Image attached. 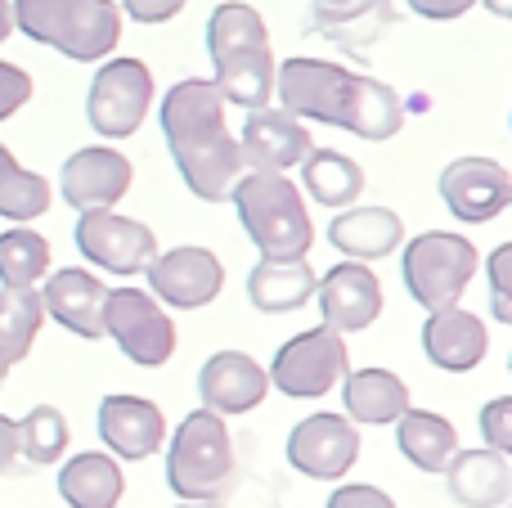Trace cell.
Here are the masks:
<instances>
[{"label": "cell", "mask_w": 512, "mask_h": 508, "mask_svg": "<svg viewBox=\"0 0 512 508\" xmlns=\"http://www.w3.org/2000/svg\"><path fill=\"white\" fill-rule=\"evenodd\" d=\"M274 95H279V108H288L301 122L342 126L373 144L400 135L405 126V104L387 81L360 77L328 59H301V54L288 59L274 77Z\"/></svg>", "instance_id": "cell-1"}, {"label": "cell", "mask_w": 512, "mask_h": 508, "mask_svg": "<svg viewBox=\"0 0 512 508\" xmlns=\"http://www.w3.org/2000/svg\"><path fill=\"white\" fill-rule=\"evenodd\" d=\"M162 135L189 194L203 203H225L248 171L239 140L225 126V95L216 90V81H176L162 95Z\"/></svg>", "instance_id": "cell-2"}, {"label": "cell", "mask_w": 512, "mask_h": 508, "mask_svg": "<svg viewBox=\"0 0 512 508\" xmlns=\"http://www.w3.org/2000/svg\"><path fill=\"white\" fill-rule=\"evenodd\" d=\"M207 50H212V68H216L212 81L225 95V104H239L248 113L270 104L279 63H274L261 9L243 5V0L216 5L212 18H207Z\"/></svg>", "instance_id": "cell-3"}, {"label": "cell", "mask_w": 512, "mask_h": 508, "mask_svg": "<svg viewBox=\"0 0 512 508\" xmlns=\"http://www.w3.org/2000/svg\"><path fill=\"white\" fill-rule=\"evenodd\" d=\"M14 27L72 63H104L122 41V9L113 0H9Z\"/></svg>", "instance_id": "cell-4"}, {"label": "cell", "mask_w": 512, "mask_h": 508, "mask_svg": "<svg viewBox=\"0 0 512 508\" xmlns=\"http://www.w3.org/2000/svg\"><path fill=\"white\" fill-rule=\"evenodd\" d=\"M234 207L239 221L256 243V252L270 261L306 257L315 243V225H310L306 198L283 171H243L234 185Z\"/></svg>", "instance_id": "cell-5"}, {"label": "cell", "mask_w": 512, "mask_h": 508, "mask_svg": "<svg viewBox=\"0 0 512 508\" xmlns=\"http://www.w3.org/2000/svg\"><path fill=\"white\" fill-rule=\"evenodd\" d=\"M167 486L185 504H216L234 486V446L221 414L194 410L167 450Z\"/></svg>", "instance_id": "cell-6"}, {"label": "cell", "mask_w": 512, "mask_h": 508, "mask_svg": "<svg viewBox=\"0 0 512 508\" xmlns=\"http://www.w3.org/2000/svg\"><path fill=\"white\" fill-rule=\"evenodd\" d=\"M477 266H481V257L463 234L427 230L405 248V288L414 293L418 306L445 311V306H459L463 288L472 284Z\"/></svg>", "instance_id": "cell-7"}, {"label": "cell", "mask_w": 512, "mask_h": 508, "mask_svg": "<svg viewBox=\"0 0 512 508\" xmlns=\"http://www.w3.org/2000/svg\"><path fill=\"white\" fill-rule=\"evenodd\" d=\"M351 374V356H346V338L328 324L297 333L292 342H283L279 356L270 365V383L292 401H319L328 396L342 378Z\"/></svg>", "instance_id": "cell-8"}, {"label": "cell", "mask_w": 512, "mask_h": 508, "mask_svg": "<svg viewBox=\"0 0 512 508\" xmlns=\"http://www.w3.org/2000/svg\"><path fill=\"white\" fill-rule=\"evenodd\" d=\"M153 104V72L140 59H108L95 72L86 95V117L95 135L104 140H126L144 126Z\"/></svg>", "instance_id": "cell-9"}, {"label": "cell", "mask_w": 512, "mask_h": 508, "mask_svg": "<svg viewBox=\"0 0 512 508\" xmlns=\"http://www.w3.org/2000/svg\"><path fill=\"white\" fill-rule=\"evenodd\" d=\"M104 333L122 347L126 360L144 369H162L176 356V324L140 288H113L104 297Z\"/></svg>", "instance_id": "cell-10"}, {"label": "cell", "mask_w": 512, "mask_h": 508, "mask_svg": "<svg viewBox=\"0 0 512 508\" xmlns=\"http://www.w3.org/2000/svg\"><path fill=\"white\" fill-rule=\"evenodd\" d=\"M77 252L108 275H140L158 257V239L144 221L117 216L113 207L77 216Z\"/></svg>", "instance_id": "cell-11"}, {"label": "cell", "mask_w": 512, "mask_h": 508, "mask_svg": "<svg viewBox=\"0 0 512 508\" xmlns=\"http://www.w3.org/2000/svg\"><path fill=\"white\" fill-rule=\"evenodd\" d=\"M360 459V432L342 414H310L288 437V464L315 482H342Z\"/></svg>", "instance_id": "cell-12"}, {"label": "cell", "mask_w": 512, "mask_h": 508, "mask_svg": "<svg viewBox=\"0 0 512 508\" xmlns=\"http://www.w3.org/2000/svg\"><path fill=\"white\" fill-rule=\"evenodd\" d=\"M135 180V167L126 153L108 149V144H90L77 149L59 171V194L77 212H99V207H117Z\"/></svg>", "instance_id": "cell-13"}, {"label": "cell", "mask_w": 512, "mask_h": 508, "mask_svg": "<svg viewBox=\"0 0 512 508\" xmlns=\"http://www.w3.org/2000/svg\"><path fill=\"white\" fill-rule=\"evenodd\" d=\"M441 198L463 225H486L512 207V176L495 158H454L441 171Z\"/></svg>", "instance_id": "cell-14"}, {"label": "cell", "mask_w": 512, "mask_h": 508, "mask_svg": "<svg viewBox=\"0 0 512 508\" xmlns=\"http://www.w3.org/2000/svg\"><path fill=\"white\" fill-rule=\"evenodd\" d=\"M239 149H243V167L252 171H288V167H301L315 140H310L306 122L292 117L288 108H252L248 122H243V135H239Z\"/></svg>", "instance_id": "cell-15"}, {"label": "cell", "mask_w": 512, "mask_h": 508, "mask_svg": "<svg viewBox=\"0 0 512 508\" xmlns=\"http://www.w3.org/2000/svg\"><path fill=\"white\" fill-rule=\"evenodd\" d=\"M144 270H149L153 293L167 306H180V311H198V306L216 302V293L225 284L221 261L207 248H171L162 257H153Z\"/></svg>", "instance_id": "cell-16"}, {"label": "cell", "mask_w": 512, "mask_h": 508, "mask_svg": "<svg viewBox=\"0 0 512 508\" xmlns=\"http://www.w3.org/2000/svg\"><path fill=\"white\" fill-rule=\"evenodd\" d=\"M315 297H319V311H324V324L337 333H360L382 315V284L360 261L333 266L315 284Z\"/></svg>", "instance_id": "cell-17"}, {"label": "cell", "mask_w": 512, "mask_h": 508, "mask_svg": "<svg viewBox=\"0 0 512 508\" xmlns=\"http://www.w3.org/2000/svg\"><path fill=\"white\" fill-rule=\"evenodd\" d=\"M99 437L126 464H140V459L158 455L162 441H167V419L153 401L144 396H104L99 401Z\"/></svg>", "instance_id": "cell-18"}, {"label": "cell", "mask_w": 512, "mask_h": 508, "mask_svg": "<svg viewBox=\"0 0 512 508\" xmlns=\"http://www.w3.org/2000/svg\"><path fill=\"white\" fill-rule=\"evenodd\" d=\"M104 297L108 288L90 270H77V266H63L54 275H45V288H41L45 315L86 342L104 338Z\"/></svg>", "instance_id": "cell-19"}, {"label": "cell", "mask_w": 512, "mask_h": 508, "mask_svg": "<svg viewBox=\"0 0 512 508\" xmlns=\"http://www.w3.org/2000/svg\"><path fill=\"white\" fill-rule=\"evenodd\" d=\"M270 392V374L256 365L243 351H216L212 360L198 374V396H203V410L212 414H248L265 401Z\"/></svg>", "instance_id": "cell-20"}, {"label": "cell", "mask_w": 512, "mask_h": 508, "mask_svg": "<svg viewBox=\"0 0 512 508\" xmlns=\"http://www.w3.org/2000/svg\"><path fill=\"white\" fill-rule=\"evenodd\" d=\"M423 351L445 374H468V369H477L481 360H486L490 333H486V324H481V315L463 311V306H445V311L427 315Z\"/></svg>", "instance_id": "cell-21"}, {"label": "cell", "mask_w": 512, "mask_h": 508, "mask_svg": "<svg viewBox=\"0 0 512 508\" xmlns=\"http://www.w3.org/2000/svg\"><path fill=\"white\" fill-rule=\"evenodd\" d=\"M445 486L463 508H504L512 495V468L499 450H454L445 464Z\"/></svg>", "instance_id": "cell-22"}, {"label": "cell", "mask_w": 512, "mask_h": 508, "mask_svg": "<svg viewBox=\"0 0 512 508\" xmlns=\"http://www.w3.org/2000/svg\"><path fill=\"white\" fill-rule=\"evenodd\" d=\"M405 225L391 207H342L328 225V243L351 261H382L400 248Z\"/></svg>", "instance_id": "cell-23"}, {"label": "cell", "mask_w": 512, "mask_h": 508, "mask_svg": "<svg viewBox=\"0 0 512 508\" xmlns=\"http://www.w3.org/2000/svg\"><path fill=\"white\" fill-rule=\"evenodd\" d=\"M315 284L319 279H315V270H310L306 257H292V261L261 257V266H252V275H248V297H252L256 311L288 315L315 297Z\"/></svg>", "instance_id": "cell-24"}, {"label": "cell", "mask_w": 512, "mask_h": 508, "mask_svg": "<svg viewBox=\"0 0 512 508\" xmlns=\"http://www.w3.org/2000/svg\"><path fill=\"white\" fill-rule=\"evenodd\" d=\"M122 468L113 455L104 450H86V455H72L59 468V495L68 508H117L122 504Z\"/></svg>", "instance_id": "cell-25"}, {"label": "cell", "mask_w": 512, "mask_h": 508, "mask_svg": "<svg viewBox=\"0 0 512 508\" xmlns=\"http://www.w3.org/2000/svg\"><path fill=\"white\" fill-rule=\"evenodd\" d=\"M396 446H400V455L414 468H423V473H445V464H450L454 450H459V432H454V423L441 419V414L405 410L396 419Z\"/></svg>", "instance_id": "cell-26"}, {"label": "cell", "mask_w": 512, "mask_h": 508, "mask_svg": "<svg viewBox=\"0 0 512 508\" xmlns=\"http://www.w3.org/2000/svg\"><path fill=\"white\" fill-rule=\"evenodd\" d=\"M342 396H346V414L355 423H396L409 410V392L391 369H360V374L342 378Z\"/></svg>", "instance_id": "cell-27"}, {"label": "cell", "mask_w": 512, "mask_h": 508, "mask_svg": "<svg viewBox=\"0 0 512 508\" xmlns=\"http://www.w3.org/2000/svg\"><path fill=\"white\" fill-rule=\"evenodd\" d=\"M396 23L391 0H346V5H315V27L346 50H369Z\"/></svg>", "instance_id": "cell-28"}, {"label": "cell", "mask_w": 512, "mask_h": 508, "mask_svg": "<svg viewBox=\"0 0 512 508\" xmlns=\"http://www.w3.org/2000/svg\"><path fill=\"white\" fill-rule=\"evenodd\" d=\"M301 180H306V194L315 198L319 207H333V212L351 207L355 198L364 194L360 162L337 149H310L306 158H301Z\"/></svg>", "instance_id": "cell-29"}, {"label": "cell", "mask_w": 512, "mask_h": 508, "mask_svg": "<svg viewBox=\"0 0 512 508\" xmlns=\"http://www.w3.org/2000/svg\"><path fill=\"white\" fill-rule=\"evenodd\" d=\"M41 324H45V306L36 288H0V365L27 360Z\"/></svg>", "instance_id": "cell-30"}, {"label": "cell", "mask_w": 512, "mask_h": 508, "mask_svg": "<svg viewBox=\"0 0 512 508\" xmlns=\"http://www.w3.org/2000/svg\"><path fill=\"white\" fill-rule=\"evenodd\" d=\"M50 194H54L50 180L27 171V167H18L14 153L0 144V216L14 225H27V221L50 212Z\"/></svg>", "instance_id": "cell-31"}, {"label": "cell", "mask_w": 512, "mask_h": 508, "mask_svg": "<svg viewBox=\"0 0 512 508\" xmlns=\"http://www.w3.org/2000/svg\"><path fill=\"white\" fill-rule=\"evenodd\" d=\"M50 275V243L36 230H14L0 234V288H36Z\"/></svg>", "instance_id": "cell-32"}, {"label": "cell", "mask_w": 512, "mask_h": 508, "mask_svg": "<svg viewBox=\"0 0 512 508\" xmlns=\"http://www.w3.org/2000/svg\"><path fill=\"white\" fill-rule=\"evenodd\" d=\"M14 428H18V455L36 468L59 464L63 450H68V419H63L54 405H36V410H27Z\"/></svg>", "instance_id": "cell-33"}, {"label": "cell", "mask_w": 512, "mask_h": 508, "mask_svg": "<svg viewBox=\"0 0 512 508\" xmlns=\"http://www.w3.org/2000/svg\"><path fill=\"white\" fill-rule=\"evenodd\" d=\"M486 275H490V311H495L499 324L512 329V243H499L490 252Z\"/></svg>", "instance_id": "cell-34"}, {"label": "cell", "mask_w": 512, "mask_h": 508, "mask_svg": "<svg viewBox=\"0 0 512 508\" xmlns=\"http://www.w3.org/2000/svg\"><path fill=\"white\" fill-rule=\"evenodd\" d=\"M481 437H486L490 450L512 455V396H499L481 410Z\"/></svg>", "instance_id": "cell-35"}, {"label": "cell", "mask_w": 512, "mask_h": 508, "mask_svg": "<svg viewBox=\"0 0 512 508\" xmlns=\"http://www.w3.org/2000/svg\"><path fill=\"white\" fill-rule=\"evenodd\" d=\"M27 99H32V77H27L18 63L0 59V122H5V117H14Z\"/></svg>", "instance_id": "cell-36"}, {"label": "cell", "mask_w": 512, "mask_h": 508, "mask_svg": "<svg viewBox=\"0 0 512 508\" xmlns=\"http://www.w3.org/2000/svg\"><path fill=\"white\" fill-rule=\"evenodd\" d=\"M324 508H396V500H391L387 491H378V486L355 482V486H337Z\"/></svg>", "instance_id": "cell-37"}, {"label": "cell", "mask_w": 512, "mask_h": 508, "mask_svg": "<svg viewBox=\"0 0 512 508\" xmlns=\"http://www.w3.org/2000/svg\"><path fill=\"white\" fill-rule=\"evenodd\" d=\"M185 5L189 0H122L117 9H122L131 23H167V18H176Z\"/></svg>", "instance_id": "cell-38"}, {"label": "cell", "mask_w": 512, "mask_h": 508, "mask_svg": "<svg viewBox=\"0 0 512 508\" xmlns=\"http://www.w3.org/2000/svg\"><path fill=\"white\" fill-rule=\"evenodd\" d=\"M472 5H477V0H409V9H414V14H423V18H432V23L463 18Z\"/></svg>", "instance_id": "cell-39"}, {"label": "cell", "mask_w": 512, "mask_h": 508, "mask_svg": "<svg viewBox=\"0 0 512 508\" xmlns=\"http://www.w3.org/2000/svg\"><path fill=\"white\" fill-rule=\"evenodd\" d=\"M14 459H18V428H14V419L0 414V473H9Z\"/></svg>", "instance_id": "cell-40"}, {"label": "cell", "mask_w": 512, "mask_h": 508, "mask_svg": "<svg viewBox=\"0 0 512 508\" xmlns=\"http://www.w3.org/2000/svg\"><path fill=\"white\" fill-rule=\"evenodd\" d=\"M14 36V5L9 0H0V45Z\"/></svg>", "instance_id": "cell-41"}, {"label": "cell", "mask_w": 512, "mask_h": 508, "mask_svg": "<svg viewBox=\"0 0 512 508\" xmlns=\"http://www.w3.org/2000/svg\"><path fill=\"white\" fill-rule=\"evenodd\" d=\"M477 5H486L490 14H499V18H512V0H477Z\"/></svg>", "instance_id": "cell-42"}, {"label": "cell", "mask_w": 512, "mask_h": 508, "mask_svg": "<svg viewBox=\"0 0 512 508\" xmlns=\"http://www.w3.org/2000/svg\"><path fill=\"white\" fill-rule=\"evenodd\" d=\"M315 5H346V0H315Z\"/></svg>", "instance_id": "cell-43"}, {"label": "cell", "mask_w": 512, "mask_h": 508, "mask_svg": "<svg viewBox=\"0 0 512 508\" xmlns=\"http://www.w3.org/2000/svg\"><path fill=\"white\" fill-rule=\"evenodd\" d=\"M180 508H212V504H180Z\"/></svg>", "instance_id": "cell-44"}, {"label": "cell", "mask_w": 512, "mask_h": 508, "mask_svg": "<svg viewBox=\"0 0 512 508\" xmlns=\"http://www.w3.org/2000/svg\"><path fill=\"white\" fill-rule=\"evenodd\" d=\"M5 374H9V365H0V383H5Z\"/></svg>", "instance_id": "cell-45"}, {"label": "cell", "mask_w": 512, "mask_h": 508, "mask_svg": "<svg viewBox=\"0 0 512 508\" xmlns=\"http://www.w3.org/2000/svg\"><path fill=\"white\" fill-rule=\"evenodd\" d=\"M508 369H512V356H508Z\"/></svg>", "instance_id": "cell-46"}]
</instances>
